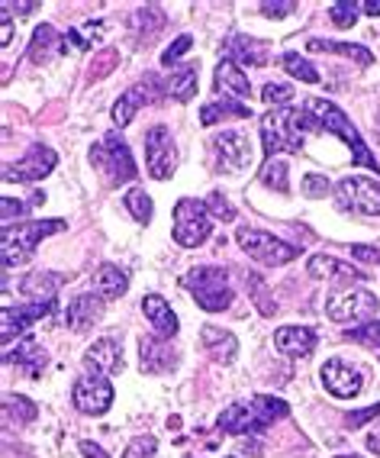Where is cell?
Instances as JSON below:
<instances>
[{"label":"cell","mask_w":380,"mask_h":458,"mask_svg":"<svg viewBox=\"0 0 380 458\" xmlns=\"http://www.w3.org/2000/svg\"><path fill=\"white\" fill-rule=\"evenodd\" d=\"M300 126L309 132H332V136H339V140L351 148V162L361 165V168H374V172H377V158L371 156V148L364 146L361 132L351 126L345 110H339L332 100H323V98L307 100V106L300 110Z\"/></svg>","instance_id":"1"},{"label":"cell","mask_w":380,"mask_h":458,"mask_svg":"<svg viewBox=\"0 0 380 458\" xmlns=\"http://www.w3.org/2000/svg\"><path fill=\"white\" fill-rule=\"evenodd\" d=\"M291 413L287 401L281 397H271V394H255L249 401H235L229 403L223 413H219V429L232 436L245 433H265L274 420H283Z\"/></svg>","instance_id":"2"},{"label":"cell","mask_w":380,"mask_h":458,"mask_svg":"<svg viewBox=\"0 0 380 458\" xmlns=\"http://www.w3.org/2000/svg\"><path fill=\"white\" fill-rule=\"evenodd\" d=\"M90 165L97 168L100 178H104L110 188H120V184H126V181H132L139 174L130 146L122 142L120 132H106L104 140L90 146Z\"/></svg>","instance_id":"3"},{"label":"cell","mask_w":380,"mask_h":458,"mask_svg":"<svg viewBox=\"0 0 380 458\" xmlns=\"http://www.w3.org/2000/svg\"><path fill=\"white\" fill-rule=\"evenodd\" d=\"M62 229H65V220H26L17 226H4V268H13V265L33 259L42 239L55 236Z\"/></svg>","instance_id":"4"},{"label":"cell","mask_w":380,"mask_h":458,"mask_svg":"<svg viewBox=\"0 0 380 458\" xmlns=\"http://www.w3.org/2000/svg\"><path fill=\"white\" fill-rule=\"evenodd\" d=\"M181 284L190 291V297L197 301V307H203L207 313H219L226 310L229 303H232V287H229V275L223 268H210V265H203V268H190L181 278Z\"/></svg>","instance_id":"5"},{"label":"cell","mask_w":380,"mask_h":458,"mask_svg":"<svg viewBox=\"0 0 380 458\" xmlns=\"http://www.w3.org/2000/svg\"><path fill=\"white\" fill-rule=\"evenodd\" d=\"M261 140H265V156L274 158L277 152H300L303 148V126H300V110H267L261 116Z\"/></svg>","instance_id":"6"},{"label":"cell","mask_w":380,"mask_h":458,"mask_svg":"<svg viewBox=\"0 0 380 458\" xmlns=\"http://www.w3.org/2000/svg\"><path fill=\"white\" fill-rule=\"evenodd\" d=\"M213 233V213L203 200L194 197H184L174 207V242L184 249H197L203 246Z\"/></svg>","instance_id":"7"},{"label":"cell","mask_w":380,"mask_h":458,"mask_svg":"<svg viewBox=\"0 0 380 458\" xmlns=\"http://www.w3.org/2000/svg\"><path fill=\"white\" fill-rule=\"evenodd\" d=\"M235 239H239V246H242V252L249 259L267 265V268H281V265L293 262L303 252V246H291V242H283V239L271 236V233H261V229H249V226L239 229Z\"/></svg>","instance_id":"8"},{"label":"cell","mask_w":380,"mask_h":458,"mask_svg":"<svg viewBox=\"0 0 380 458\" xmlns=\"http://www.w3.org/2000/svg\"><path fill=\"white\" fill-rule=\"evenodd\" d=\"M335 204L358 216H380V184L374 178H361V174L342 178L335 184Z\"/></svg>","instance_id":"9"},{"label":"cell","mask_w":380,"mask_h":458,"mask_svg":"<svg viewBox=\"0 0 380 458\" xmlns=\"http://www.w3.org/2000/svg\"><path fill=\"white\" fill-rule=\"evenodd\" d=\"M210 152H213V162H216V172H226V174H239L245 168H251V140L249 132H239V130H226L213 136L210 140Z\"/></svg>","instance_id":"10"},{"label":"cell","mask_w":380,"mask_h":458,"mask_svg":"<svg viewBox=\"0 0 380 458\" xmlns=\"http://www.w3.org/2000/svg\"><path fill=\"white\" fill-rule=\"evenodd\" d=\"M72 403L88 417H100L114 407V385L110 377L97 369H88V375L78 377V385L72 387Z\"/></svg>","instance_id":"11"},{"label":"cell","mask_w":380,"mask_h":458,"mask_svg":"<svg viewBox=\"0 0 380 458\" xmlns=\"http://www.w3.org/2000/svg\"><path fill=\"white\" fill-rule=\"evenodd\" d=\"M325 317L332 323H371L377 317V297L371 291H348V294H335L325 303Z\"/></svg>","instance_id":"12"},{"label":"cell","mask_w":380,"mask_h":458,"mask_svg":"<svg viewBox=\"0 0 380 458\" xmlns=\"http://www.w3.org/2000/svg\"><path fill=\"white\" fill-rule=\"evenodd\" d=\"M178 165V152H174V140H171L168 126H152L146 132V168L155 181H168Z\"/></svg>","instance_id":"13"},{"label":"cell","mask_w":380,"mask_h":458,"mask_svg":"<svg viewBox=\"0 0 380 458\" xmlns=\"http://www.w3.org/2000/svg\"><path fill=\"white\" fill-rule=\"evenodd\" d=\"M323 385L332 397H339V401H355L364 387V375L358 365H351V361L329 359L323 365Z\"/></svg>","instance_id":"14"},{"label":"cell","mask_w":380,"mask_h":458,"mask_svg":"<svg viewBox=\"0 0 380 458\" xmlns=\"http://www.w3.org/2000/svg\"><path fill=\"white\" fill-rule=\"evenodd\" d=\"M58 156L52 152L49 146H42V142H33L30 152H26L20 162L7 165L4 168V181H17V184H30V181H39L55 168Z\"/></svg>","instance_id":"15"},{"label":"cell","mask_w":380,"mask_h":458,"mask_svg":"<svg viewBox=\"0 0 380 458\" xmlns=\"http://www.w3.org/2000/svg\"><path fill=\"white\" fill-rule=\"evenodd\" d=\"M158 88H162V84H158V78H155V74H146L139 84H132V88L114 104V123L120 126V130H122V126H130L132 116H136L142 106H148V104H155V100H158Z\"/></svg>","instance_id":"16"},{"label":"cell","mask_w":380,"mask_h":458,"mask_svg":"<svg viewBox=\"0 0 380 458\" xmlns=\"http://www.w3.org/2000/svg\"><path fill=\"white\" fill-rule=\"evenodd\" d=\"M52 307H55V301L52 303H26V307H4V345H10L13 343V335L17 333H23L26 327H33L36 319H42V317H49L52 313Z\"/></svg>","instance_id":"17"},{"label":"cell","mask_w":380,"mask_h":458,"mask_svg":"<svg viewBox=\"0 0 380 458\" xmlns=\"http://www.w3.org/2000/svg\"><path fill=\"white\" fill-rule=\"evenodd\" d=\"M277 352H283L287 359H307L316 349V329L309 327H283L274 333Z\"/></svg>","instance_id":"18"},{"label":"cell","mask_w":380,"mask_h":458,"mask_svg":"<svg viewBox=\"0 0 380 458\" xmlns=\"http://www.w3.org/2000/svg\"><path fill=\"white\" fill-rule=\"evenodd\" d=\"M139 355H142V371L146 375H165L178 365V352L162 339H142L139 343Z\"/></svg>","instance_id":"19"},{"label":"cell","mask_w":380,"mask_h":458,"mask_svg":"<svg viewBox=\"0 0 380 458\" xmlns=\"http://www.w3.org/2000/svg\"><path fill=\"white\" fill-rule=\"evenodd\" d=\"M100 313H104V297L78 294V297H72V303H68L65 323L74 329V333H84V329H90L94 323H97Z\"/></svg>","instance_id":"20"},{"label":"cell","mask_w":380,"mask_h":458,"mask_svg":"<svg viewBox=\"0 0 380 458\" xmlns=\"http://www.w3.org/2000/svg\"><path fill=\"white\" fill-rule=\"evenodd\" d=\"M46 361H49V355H46L42 343L33 339V335L17 343V352H7V365H17L26 377H39L42 369H46Z\"/></svg>","instance_id":"21"},{"label":"cell","mask_w":380,"mask_h":458,"mask_svg":"<svg viewBox=\"0 0 380 458\" xmlns=\"http://www.w3.org/2000/svg\"><path fill=\"white\" fill-rule=\"evenodd\" d=\"M200 343L207 349V355L213 361H219V365H229L235 359V352H239V339L229 329H219V327H203Z\"/></svg>","instance_id":"22"},{"label":"cell","mask_w":380,"mask_h":458,"mask_svg":"<svg viewBox=\"0 0 380 458\" xmlns=\"http://www.w3.org/2000/svg\"><path fill=\"white\" fill-rule=\"evenodd\" d=\"M307 271H309V278H316V281H323V278L358 281V278H364V271H358L355 265L339 262V259H332V255H313V259L307 262Z\"/></svg>","instance_id":"23"},{"label":"cell","mask_w":380,"mask_h":458,"mask_svg":"<svg viewBox=\"0 0 380 458\" xmlns=\"http://www.w3.org/2000/svg\"><path fill=\"white\" fill-rule=\"evenodd\" d=\"M142 313H146V319L152 323V329L158 335H178V317H174V310H171V303L165 301V297L158 294H148L142 297Z\"/></svg>","instance_id":"24"},{"label":"cell","mask_w":380,"mask_h":458,"mask_svg":"<svg viewBox=\"0 0 380 458\" xmlns=\"http://www.w3.org/2000/svg\"><path fill=\"white\" fill-rule=\"evenodd\" d=\"M216 90H219V94H226V98L249 100L251 98L249 74L235 65V62H226V58H223V62L216 65Z\"/></svg>","instance_id":"25"},{"label":"cell","mask_w":380,"mask_h":458,"mask_svg":"<svg viewBox=\"0 0 380 458\" xmlns=\"http://www.w3.org/2000/svg\"><path fill=\"white\" fill-rule=\"evenodd\" d=\"M84 361H88V369H97L104 371V375H114V371L122 369V349L116 339H97V343L90 345V352L84 355Z\"/></svg>","instance_id":"26"},{"label":"cell","mask_w":380,"mask_h":458,"mask_svg":"<svg viewBox=\"0 0 380 458\" xmlns=\"http://www.w3.org/2000/svg\"><path fill=\"white\" fill-rule=\"evenodd\" d=\"M249 62L255 68L267 65V46L261 39H249V36H229L226 42V62Z\"/></svg>","instance_id":"27"},{"label":"cell","mask_w":380,"mask_h":458,"mask_svg":"<svg viewBox=\"0 0 380 458\" xmlns=\"http://www.w3.org/2000/svg\"><path fill=\"white\" fill-rule=\"evenodd\" d=\"M90 284H94L97 297H104V301H116V297L126 294V287H130V278H126V271L116 268V265H100V268L94 271Z\"/></svg>","instance_id":"28"},{"label":"cell","mask_w":380,"mask_h":458,"mask_svg":"<svg viewBox=\"0 0 380 458\" xmlns=\"http://www.w3.org/2000/svg\"><path fill=\"white\" fill-rule=\"evenodd\" d=\"M168 72H171V78H168V84H165V90H168V94L174 100L187 104V100H190L197 94V81H200V72H197L194 65H181V62H178V65H171Z\"/></svg>","instance_id":"29"},{"label":"cell","mask_w":380,"mask_h":458,"mask_svg":"<svg viewBox=\"0 0 380 458\" xmlns=\"http://www.w3.org/2000/svg\"><path fill=\"white\" fill-rule=\"evenodd\" d=\"M309 52H332V55H345V58H355L358 65H371L374 55L364 46H351V42H332V39H309L307 42Z\"/></svg>","instance_id":"30"},{"label":"cell","mask_w":380,"mask_h":458,"mask_svg":"<svg viewBox=\"0 0 380 458\" xmlns=\"http://www.w3.org/2000/svg\"><path fill=\"white\" fill-rule=\"evenodd\" d=\"M62 281H65L62 275H30L23 281V294L33 297V303H52Z\"/></svg>","instance_id":"31"},{"label":"cell","mask_w":380,"mask_h":458,"mask_svg":"<svg viewBox=\"0 0 380 458\" xmlns=\"http://www.w3.org/2000/svg\"><path fill=\"white\" fill-rule=\"evenodd\" d=\"M130 26L136 30V36L139 39H152L158 30L165 26V13H162V7H142V10H136L130 17Z\"/></svg>","instance_id":"32"},{"label":"cell","mask_w":380,"mask_h":458,"mask_svg":"<svg viewBox=\"0 0 380 458\" xmlns=\"http://www.w3.org/2000/svg\"><path fill=\"white\" fill-rule=\"evenodd\" d=\"M58 42H62V39H58L55 30H52L49 23H42L39 30L33 33V42H30V52H26V55L33 58L36 65H42V62H49V58H52V49H55Z\"/></svg>","instance_id":"33"},{"label":"cell","mask_w":380,"mask_h":458,"mask_svg":"<svg viewBox=\"0 0 380 458\" xmlns=\"http://www.w3.org/2000/svg\"><path fill=\"white\" fill-rule=\"evenodd\" d=\"M226 116H251V110L245 104H235V100H216V104H207L200 110V123L203 126H213L219 120H226Z\"/></svg>","instance_id":"34"},{"label":"cell","mask_w":380,"mask_h":458,"mask_svg":"<svg viewBox=\"0 0 380 458\" xmlns=\"http://www.w3.org/2000/svg\"><path fill=\"white\" fill-rule=\"evenodd\" d=\"M291 168H287V162H281V158H267V165L261 168V184L265 188H274L277 194H287L291 191Z\"/></svg>","instance_id":"35"},{"label":"cell","mask_w":380,"mask_h":458,"mask_svg":"<svg viewBox=\"0 0 380 458\" xmlns=\"http://www.w3.org/2000/svg\"><path fill=\"white\" fill-rule=\"evenodd\" d=\"M283 68L293 74V78H300L303 84H319V72H316L313 65H309L307 58H300L297 52H283Z\"/></svg>","instance_id":"36"},{"label":"cell","mask_w":380,"mask_h":458,"mask_svg":"<svg viewBox=\"0 0 380 458\" xmlns=\"http://www.w3.org/2000/svg\"><path fill=\"white\" fill-rule=\"evenodd\" d=\"M122 204H126V210L136 216L139 223H148L152 220V213H155V207H152V197L146 194V191H139V188H132L130 194L122 197Z\"/></svg>","instance_id":"37"},{"label":"cell","mask_w":380,"mask_h":458,"mask_svg":"<svg viewBox=\"0 0 380 458\" xmlns=\"http://www.w3.org/2000/svg\"><path fill=\"white\" fill-rule=\"evenodd\" d=\"M4 410H7V417H17V423H33L36 413H39L36 403L30 401V397H20V394H10Z\"/></svg>","instance_id":"38"},{"label":"cell","mask_w":380,"mask_h":458,"mask_svg":"<svg viewBox=\"0 0 380 458\" xmlns=\"http://www.w3.org/2000/svg\"><path fill=\"white\" fill-rule=\"evenodd\" d=\"M345 339L358 345H367V349H377L380 352V323L371 319V323H364V327H355V329H345Z\"/></svg>","instance_id":"39"},{"label":"cell","mask_w":380,"mask_h":458,"mask_svg":"<svg viewBox=\"0 0 380 458\" xmlns=\"http://www.w3.org/2000/svg\"><path fill=\"white\" fill-rule=\"evenodd\" d=\"M329 13H332V23L339 26V30H348L358 20V4L355 0H335L329 7Z\"/></svg>","instance_id":"40"},{"label":"cell","mask_w":380,"mask_h":458,"mask_svg":"<svg viewBox=\"0 0 380 458\" xmlns=\"http://www.w3.org/2000/svg\"><path fill=\"white\" fill-rule=\"evenodd\" d=\"M261 98H265V104L271 106V110H277V106L291 104V100H293V88H291V84L271 81V84H265V90H261Z\"/></svg>","instance_id":"41"},{"label":"cell","mask_w":380,"mask_h":458,"mask_svg":"<svg viewBox=\"0 0 380 458\" xmlns=\"http://www.w3.org/2000/svg\"><path fill=\"white\" fill-rule=\"evenodd\" d=\"M249 284H251V287H255V294H251V301L258 303V310H261V313H265V317H274V310H277V303H271V301H267V297H271V294H267V287H265V281H261V278H258V275H249Z\"/></svg>","instance_id":"42"},{"label":"cell","mask_w":380,"mask_h":458,"mask_svg":"<svg viewBox=\"0 0 380 458\" xmlns=\"http://www.w3.org/2000/svg\"><path fill=\"white\" fill-rule=\"evenodd\" d=\"M155 449H158L155 436H136V439L126 445V455L122 458H155Z\"/></svg>","instance_id":"43"},{"label":"cell","mask_w":380,"mask_h":458,"mask_svg":"<svg viewBox=\"0 0 380 458\" xmlns=\"http://www.w3.org/2000/svg\"><path fill=\"white\" fill-rule=\"evenodd\" d=\"M190 46H194V36H178V39H174V46H168V49H165V55H162L165 68L178 65V58L184 55Z\"/></svg>","instance_id":"44"},{"label":"cell","mask_w":380,"mask_h":458,"mask_svg":"<svg viewBox=\"0 0 380 458\" xmlns=\"http://www.w3.org/2000/svg\"><path fill=\"white\" fill-rule=\"evenodd\" d=\"M303 194L325 197L329 194V178H325V174H307V178H303Z\"/></svg>","instance_id":"45"},{"label":"cell","mask_w":380,"mask_h":458,"mask_svg":"<svg viewBox=\"0 0 380 458\" xmlns=\"http://www.w3.org/2000/svg\"><path fill=\"white\" fill-rule=\"evenodd\" d=\"M207 207H210V213H213V216H219V220H235L232 204H229L223 194H213L210 200H207Z\"/></svg>","instance_id":"46"},{"label":"cell","mask_w":380,"mask_h":458,"mask_svg":"<svg viewBox=\"0 0 380 458\" xmlns=\"http://www.w3.org/2000/svg\"><path fill=\"white\" fill-rule=\"evenodd\" d=\"M293 10H297L293 0H283V4H261V13H265V17H274V20L287 17V13H293Z\"/></svg>","instance_id":"47"},{"label":"cell","mask_w":380,"mask_h":458,"mask_svg":"<svg viewBox=\"0 0 380 458\" xmlns=\"http://www.w3.org/2000/svg\"><path fill=\"white\" fill-rule=\"evenodd\" d=\"M0 207H4V226H13V216H20V213H23V204H20V200H13V197H4V200H0Z\"/></svg>","instance_id":"48"},{"label":"cell","mask_w":380,"mask_h":458,"mask_svg":"<svg viewBox=\"0 0 380 458\" xmlns=\"http://www.w3.org/2000/svg\"><path fill=\"white\" fill-rule=\"evenodd\" d=\"M377 413H380V401H377V403H371V407H367V410H358V413H351V417H348V426L355 429V426L367 423V420L377 417Z\"/></svg>","instance_id":"49"},{"label":"cell","mask_w":380,"mask_h":458,"mask_svg":"<svg viewBox=\"0 0 380 458\" xmlns=\"http://www.w3.org/2000/svg\"><path fill=\"white\" fill-rule=\"evenodd\" d=\"M351 255H355V259H361V262L380 265V249H371V246H351Z\"/></svg>","instance_id":"50"},{"label":"cell","mask_w":380,"mask_h":458,"mask_svg":"<svg viewBox=\"0 0 380 458\" xmlns=\"http://www.w3.org/2000/svg\"><path fill=\"white\" fill-rule=\"evenodd\" d=\"M114 62H116V52H104V55H100V62H97V72L90 74V78H104V74H110L114 72Z\"/></svg>","instance_id":"51"},{"label":"cell","mask_w":380,"mask_h":458,"mask_svg":"<svg viewBox=\"0 0 380 458\" xmlns=\"http://www.w3.org/2000/svg\"><path fill=\"white\" fill-rule=\"evenodd\" d=\"M78 449H81V455H84V458H110L104 449H100L97 442H90V439H84L81 445H78Z\"/></svg>","instance_id":"52"},{"label":"cell","mask_w":380,"mask_h":458,"mask_svg":"<svg viewBox=\"0 0 380 458\" xmlns=\"http://www.w3.org/2000/svg\"><path fill=\"white\" fill-rule=\"evenodd\" d=\"M361 10H367L371 17H380V0H364V4H358Z\"/></svg>","instance_id":"53"},{"label":"cell","mask_w":380,"mask_h":458,"mask_svg":"<svg viewBox=\"0 0 380 458\" xmlns=\"http://www.w3.org/2000/svg\"><path fill=\"white\" fill-rule=\"evenodd\" d=\"M4 10H23V13H33V10H39V4H4Z\"/></svg>","instance_id":"54"},{"label":"cell","mask_w":380,"mask_h":458,"mask_svg":"<svg viewBox=\"0 0 380 458\" xmlns=\"http://www.w3.org/2000/svg\"><path fill=\"white\" fill-rule=\"evenodd\" d=\"M367 449L377 452V455H380V426H377V429H374L371 436H367Z\"/></svg>","instance_id":"55"},{"label":"cell","mask_w":380,"mask_h":458,"mask_svg":"<svg viewBox=\"0 0 380 458\" xmlns=\"http://www.w3.org/2000/svg\"><path fill=\"white\" fill-rule=\"evenodd\" d=\"M10 39H13V26H10V17H4V39H0L4 42V49L10 46Z\"/></svg>","instance_id":"56"},{"label":"cell","mask_w":380,"mask_h":458,"mask_svg":"<svg viewBox=\"0 0 380 458\" xmlns=\"http://www.w3.org/2000/svg\"><path fill=\"white\" fill-rule=\"evenodd\" d=\"M335 458H361V455H335Z\"/></svg>","instance_id":"57"},{"label":"cell","mask_w":380,"mask_h":458,"mask_svg":"<svg viewBox=\"0 0 380 458\" xmlns=\"http://www.w3.org/2000/svg\"><path fill=\"white\" fill-rule=\"evenodd\" d=\"M229 458H235V455H229Z\"/></svg>","instance_id":"58"}]
</instances>
